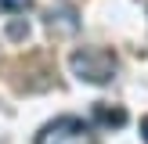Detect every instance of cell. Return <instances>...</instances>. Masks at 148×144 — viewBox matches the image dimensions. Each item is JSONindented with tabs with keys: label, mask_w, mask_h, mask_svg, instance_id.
<instances>
[{
	"label": "cell",
	"mask_w": 148,
	"mask_h": 144,
	"mask_svg": "<svg viewBox=\"0 0 148 144\" xmlns=\"http://www.w3.org/2000/svg\"><path fill=\"white\" fill-rule=\"evenodd\" d=\"M69 65H72V72H76L83 83H98V86L116 76V54L105 50V47H83V50H76V54L69 58Z\"/></svg>",
	"instance_id": "obj_1"
},
{
	"label": "cell",
	"mask_w": 148,
	"mask_h": 144,
	"mask_svg": "<svg viewBox=\"0 0 148 144\" xmlns=\"http://www.w3.org/2000/svg\"><path fill=\"white\" fill-rule=\"evenodd\" d=\"M36 144H94V130L79 115H62L36 133Z\"/></svg>",
	"instance_id": "obj_2"
},
{
	"label": "cell",
	"mask_w": 148,
	"mask_h": 144,
	"mask_svg": "<svg viewBox=\"0 0 148 144\" xmlns=\"http://www.w3.org/2000/svg\"><path fill=\"white\" fill-rule=\"evenodd\" d=\"M141 137H145V144H148V115L141 119Z\"/></svg>",
	"instance_id": "obj_5"
},
{
	"label": "cell",
	"mask_w": 148,
	"mask_h": 144,
	"mask_svg": "<svg viewBox=\"0 0 148 144\" xmlns=\"http://www.w3.org/2000/svg\"><path fill=\"white\" fill-rule=\"evenodd\" d=\"M94 122H101V126H123L127 112L123 108H108V105H94Z\"/></svg>",
	"instance_id": "obj_3"
},
{
	"label": "cell",
	"mask_w": 148,
	"mask_h": 144,
	"mask_svg": "<svg viewBox=\"0 0 148 144\" xmlns=\"http://www.w3.org/2000/svg\"><path fill=\"white\" fill-rule=\"evenodd\" d=\"M29 4H33V0H0V7H4V11H25Z\"/></svg>",
	"instance_id": "obj_4"
}]
</instances>
